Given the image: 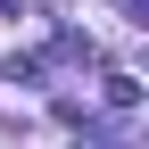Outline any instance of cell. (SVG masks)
Listing matches in <instances>:
<instances>
[{"label": "cell", "mask_w": 149, "mask_h": 149, "mask_svg": "<svg viewBox=\"0 0 149 149\" xmlns=\"http://www.w3.org/2000/svg\"><path fill=\"white\" fill-rule=\"evenodd\" d=\"M108 108H141V83L133 74H108Z\"/></svg>", "instance_id": "6da1fadb"}, {"label": "cell", "mask_w": 149, "mask_h": 149, "mask_svg": "<svg viewBox=\"0 0 149 149\" xmlns=\"http://www.w3.org/2000/svg\"><path fill=\"white\" fill-rule=\"evenodd\" d=\"M116 8H124V17H133V25H149V0H116Z\"/></svg>", "instance_id": "7a4b0ae2"}]
</instances>
